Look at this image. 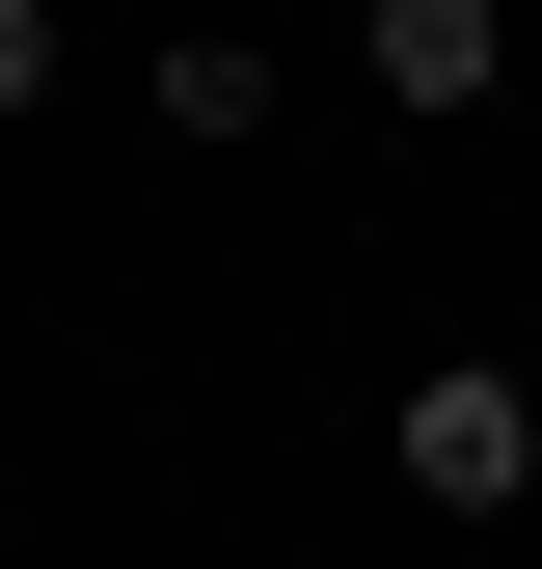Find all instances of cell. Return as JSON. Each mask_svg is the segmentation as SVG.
Instances as JSON below:
<instances>
[{"instance_id": "277c9868", "label": "cell", "mask_w": 542, "mask_h": 569, "mask_svg": "<svg viewBox=\"0 0 542 569\" xmlns=\"http://www.w3.org/2000/svg\"><path fill=\"white\" fill-rule=\"evenodd\" d=\"M0 109H54V0H0Z\"/></svg>"}, {"instance_id": "7a4b0ae2", "label": "cell", "mask_w": 542, "mask_h": 569, "mask_svg": "<svg viewBox=\"0 0 542 569\" xmlns=\"http://www.w3.org/2000/svg\"><path fill=\"white\" fill-rule=\"evenodd\" d=\"M353 54H380V109H489L515 82V0H353Z\"/></svg>"}, {"instance_id": "6da1fadb", "label": "cell", "mask_w": 542, "mask_h": 569, "mask_svg": "<svg viewBox=\"0 0 542 569\" xmlns=\"http://www.w3.org/2000/svg\"><path fill=\"white\" fill-rule=\"evenodd\" d=\"M380 488H406V516H515V488H542V380H515V352H434V380L380 407Z\"/></svg>"}, {"instance_id": "3957f363", "label": "cell", "mask_w": 542, "mask_h": 569, "mask_svg": "<svg viewBox=\"0 0 542 569\" xmlns=\"http://www.w3.org/2000/svg\"><path fill=\"white\" fill-rule=\"evenodd\" d=\"M271 109H299V82H271L244 28H163V136H271Z\"/></svg>"}]
</instances>
